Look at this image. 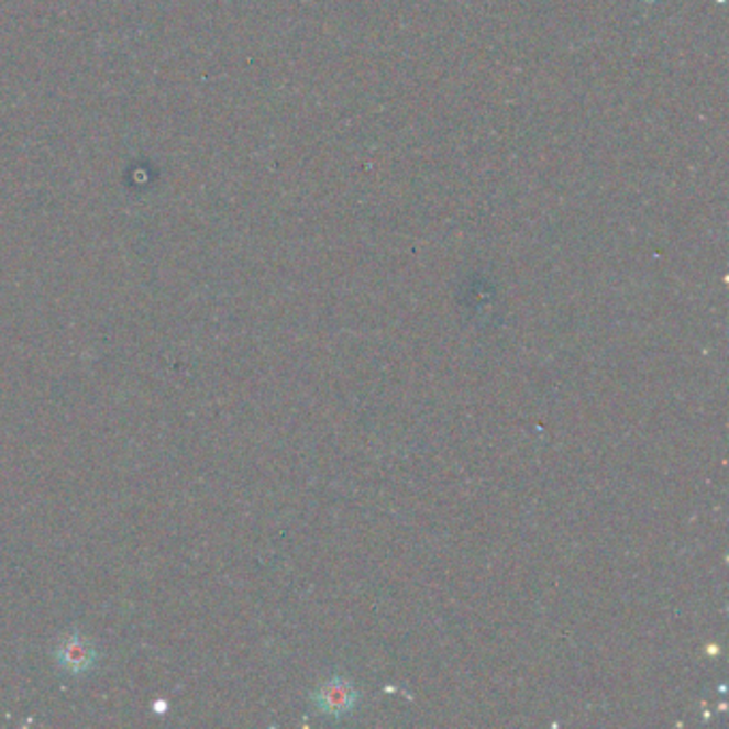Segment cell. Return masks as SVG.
I'll list each match as a JSON object with an SVG mask.
<instances>
[{"label": "cell", "instance_id": "obj_1", "mask_svg": "<svg viewBox=\"0 0 729 729\" xmlns=\"http://www.w3.org/2000/svg\"><path fill=\"white\" fill-rule=\"evenodd\" d=\"M323 710H328L330 715H336L341 710H346L353 702V689L343 683V681H332L323 687V692L319 695Z\"/></svg>", "mask_w": 729, "mask_h": 729}]
</instances>
